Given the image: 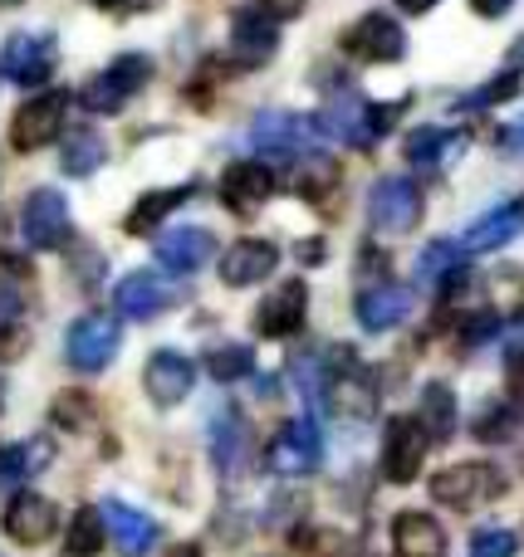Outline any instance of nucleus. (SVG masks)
<instances>
[{
    "instance_id": "4",
    "label": "nucleus",
    "mask_w": 524,
    "mask_h": 557,
    "mask_svg": "<svg viewBox=\"0 0 524 557\" xmlns=\"http://www.w3.org/2000/svg\"><path fill=\"white\" fill-rule=\"evenodd\" d=\"M118 343H123V327H118L113 313H84L69 323L64 333V357L74 372H103L108 362L118 357Z\"/></svg>"
},
{
    "instance_id": "20",
    "label": "nucleus",
    "mask_w": 524,
    "mask_h": 557,
    "mask_svg": "<svg viewBox=\"0 0 524 557\" xmlns=\"http://www.w3.org/2000/svg\"><path fill=\"white\" fill-rule=\"evenodd\" d=\"M103 523H108V539H113V548L123 557H147L157 548V539H162V529H157L153 519H147L143 509H133V504L113 499L103 504Z\"/></svg>"
},
{
    "instance_id": "29",
    "label": "nucleus",
    "mask_w": 524,
    "mask_h": 557,
    "mask_svg": "<svg viewBox=\"0 0 524 557\" xmlns=\"http://www.w3.org/2000/svg\"><path fill=\"white\" fill-rule=\"evenodd\" d=\"M103 162H108V143L94 133V127H74V133L64 137V152H59V166H64L69 176H94Z\"/></svg>"
},
{
    "instance_id": "18",
    "label": "nucleus",
    "mask_w": 524,
    "mask_h": 557,
    "mask_svg": "<svg viewBox=\"0 0 524 557\" xmlns=\"http://www.w3.org/2000/svg\"><path fill=\"white\" fill-rule=\"evenodd\" d=\"M275 196V172L265 162H235L221 176V201L235 215H255Z\"/></svg>"
},
{
    "instance_id": "16",
    "label": "nucleus",
    "mask_w": 524,
    "mask_h": 557,
    "mask_svg": "<svg viewBox=\"0 0 524 557\" xmlns=\"http://www.w3.org/2000/svg\"><path fill=\"white\" fill-rule=\"evenodd\" d=\"M304 313H309V288H304V278H290V284H280L260 308H255V333L260 337H294L304 327Z\"/></svg>"
},
{
    "instance_id": "38",
    "label": "nucleus",
    "mask_w": 524,
    "mask_h": 557,
    "mask_svg": "<svg viewBox=\"0 0 524 557\" xmlns=\"http://www.w3.org/2000/svg\"><path fill=\"white\" fill-rule=\"evenodd\" d=\"M25 308V294H20V284L10 278L5 270H0V323H10V318Z\"/></svg>"
},
{
    "instance_id": "17",
    "label": "nucleus",
    "mask_w": 524,
    "mask_h": 557,
    "mask_svg": "<svg viewBox=\"0 0 524 557\" xmlns=\"http://www.w3.org/2000/svg\"><path fill=\"white\" fill-rule=\"evenodd\" d=\"M192 382H196L192 357L172 352V347L153 352V357H147V367H143V386H147V396H153V406H176V401H186Z\"/></svg>"
},
{
    "instance_id": "39",
    "label": "nucleus",
    "mask_w": 524,
    "mask_h": 557,
    "mask_svg": "<svg viewBox=\"0 0 524 557\" xmlns=\"http://www.w3.org/2000/svg\"><path fill=\"white\" fill-rule=\"evenodd\" d=\"M500 147H505L510 157H524V117H515L510 127H500Z\"/></svg>"
},
{
    "instance_id": "11",
    "label": "nucleus",
    "mask_w": 524,
    "mask_h": 557,
    "mask_svg": "<svg viewBox=\"0 0 524 557\" xmlns=\"http://www.w3.org/2000/svg\"><path fill=\"white\" fill-rule=\"evenodd\" d=\"M0 529H5V539H15L20 548H39V543L54 539L59 509H54V499H45V494L20 490V494H10L5 513H0Z\"/></svg>"
},
{
    "instance_id": "7",
    "label": "nucleus",
    "mask_w": 524,
    "mask_h": 557,
    "mask_svg": "<svg viewBox=\"0 0 524 557\" xmlns=\"http://www.w3.org/2000/svg\"><path fill=\"white\" fill-rule=\"evenodd\" d=\"M505 490L496 465L486 460H466V465H451L431 480V499H441L447 509H476V504H490L496 494Z\"/></svg>"
},
{
    "instance_id": "5",
    "label": "nucleus",
    "mask_w": 524,
    "mask_h": 557,
    "mask_svg": "<svg viewBox=\"0 0 524 557\" xmlns=\"http://www.w3.org/2000/svg\"><path fill=\"white\" fill-rule=\"evenodd\" d=\"M343 54L363 59V64H398L407 54V29L392 15H382V10H368V15H358L343 29Z\"/></svg>"
},
{
    "instance_id": "6",
    "label": "nucleus",
    "mask_w": 524,
    "mask_h": 557,
    "mask_svg": "<svg viewBox=\"0 0 524 557\" xmlns=\"http://www.w3.org/2000/svg\"><path fill=\"white\" fill-rule=\"evenodd\" d=\"M368 221L382 235H407L422 221V191L412 176H382L368 191Z\"/></svg>"
},
{
    "instance_id": "23",
    "label": "nucleus",
    "mask_w": 524,
    "mask_h": 557,
    "mask_svg": "<svg viewBox=\"0 0 524 557\" xmlns=\"http://www.w3.org/2000/svg\"><path fill=\"white\" fill-rule=\"evenodd\" d=\"M275 264H280V250H275L270 240H235L231 250L221 255V278L231 288H251V284H260V278H270Z\"/></svg>"
},
{
    "instance_id": "28",
    "label": "nucleus",
    "mask_w": 524,
    "mask_h": 557,
    "mask_svg": "<svg viewBox=\"0 0 524 557\" xmlns=\"http://www.w3.org/2000/svg\"><path fill=\"white\" fill-rule=\"evenodd\" d=\"M466 240H431L427 250L417 255V284H451V278L461 274V264H466Z\"/></svg>"
},
{
    "instance_id": "24",
    "label": "nucleus",
    "mask_w": 524,
    "mask_h": 557,
    "mask_svg": "<svg viewBox=\"0 0 524 557\" xmlns=\"http://www.w3.org/2000/svg\"><path fill=\"white\" fill-rule=\"evenodd\" d=\"M392 548L398 557H447V533L431 513H398L392 519Z\"/></svg>"
},
{
    "instance_id": "34",
    "label": "nucleus",
    "mask_w": 524,
    "mask_h": 557,
    "mask_svg": "<svg viewBox=\"0 0 524 557\" xmlns=\"http://www.w3.org/2000/svg\"><path fill=\"white\" fill-rule=\"evenodd\" d=\"M251 367H255V352L245 343H226V347H216V352H206V372H211L216 382H241Z\"/></svg>"
},
{
    "instance_id": "22",
    "label": "nucleus",
    "mask_w": 524,
    "mask_h": 557,
    "mask_svg": "<svg viewBox=\"0 0 524 557\" xmlns=\"http://www.w3.org/2000/svg\"><path fill=\"white\" fill-rule=\"evenodd\" d=\"M466 152V137L451 133V127H417L402 143V157H407L417 172H447L456 157Z\"/></svg>"
},
{
    "instance_id": "12",
    "label": "nucleus",
    "mask_w": 524,
    "mask_h": 557,
    "mask_svg": "<svg viewBox=\"0 0 524 557\" xmlns=\"http://www.w3.org/2000/svg\"><path fill=\"white\" fill-rule=\"evenodd\" d=\"M64 94H35L29 103L15 108V117H10V147L15 152H39V147H49V137L64 127Z\"/></svg>"
},
{
    "instance_id": "31",
    "label": "nucleus",
    "mask_w": 524,
    "mask_h": 557,
    "mask_svg": "<svg viewBox=\"0 0 524 557\" xmlns=\"http://www.w3.org/2000/svg\"><path fill=\"white\" fill-rule=\"evenodd\" d=\"M108 543V523H103V513L98 509H78L74 513V523H69V543H64V553L69 557H94L98 548Z\"/></svg>"
},
{
    "instance_id": "9",
    "label": "nucleus",
    "mask_w": 524,
    "mask_h": 557,
    "mask_svg": "<svg viewBox=\"0 0 524 557\" xmlns=\"http://www.w3.org/2000/svg\"><path fill=\"white\" fill-rule=\"evenodd\" d=\"M20 235H25L29 250H59V245H69V235H74V225H69V201L54 186L29 191L25 211H20Z\"/></svg>"
},
{
    "instance_id": "21",
    "label": "nucleus",
    "mask_w": 524,
    "mask_h": 557,
    "mask_svg": "<svg viewBox=\"0 0 524 557\" xmlns=\"http://www.w3.org/2000/svg\"><path fill=\"white\" fill-rule=\"evenodd\" d=\"M353 313H358V323L368 327V333H392V327H402V323H407V313H412V288L373 284V288H363V294H358Z\"/></svg>"
},
{
    "instance_id": "33",
    "label": "nucleus",
    "mask_w": 524,
    "mask_h": 557,
    "mask_svg": "<svg viewBox=\"0 0 524 557\" xmlns=\"http://www.w3.org/2000/svg\"><path fill=\"white\" fill-rule=\"evenodd\" d=\"M49 416H54L59 431H88L94 416H98V406H94V396L88 392H59L54 406H49Z\"/></svg>"
},
{
    "instance_id": "35",
    "label": "nucleus",
    "mask_w": 524,
    "mask_h": 557,
    "mask_svg": "<svg viewBox=\"0 0 524 557\" xmlns=\"http://www.w3.org/2000/svg\"><path fill=\"white\" fill-rule=\"evenodd\" d=\"M520 431V406L515 401H500V406H486L480 411V421H476V435L480 441H510V435Z\"/></svg>"
},
{
    "instance_id": "46",
    "label": "nucleus",
    "mask_w": 524,
    "mask_h": 557,
    "mask_svg": "<svg viewBox=\"0 0 524 557\" xmlns=\"http://www.w3.org/2000/svg\"><path fill=\"white\" fill-rule=\"evenodd\" d=\"M0 5H20V0H0Z\"/></svg>"
},
{
    "instance_id": "37",
    "label": "nucleus",
    "mask_w": 524,
    "mask_h": 557,
    "mask_svg": "<svg viewBox=\"0 0 524 557\" xmlns=\"http://www.w3.org/2000/svg\"><path fill=\"white\" fill-rule=\"evenodd\" d=\"M520 553V539L510 529H480L471 539V557H515Z\"/></svg>"
},
{
    "instance_id": "8",
    "label": "nucleus",
    "mask_w": 524,
    "mask_h": 557,
    "mask_svg": "<svg viewBox=\"0 0 524 557\" xmlns=\"http://www.w3.org/2000/svg\"><path fill=\"white\" fill-rule=\"evenodd\" d=\"M427 450L431 431L422 425V416H398V421H388V435H382V474L392 484H412L422 474Z\"/></svg>"
},
{
    "instance_id": "40",
    "label": "nucleus",
    "mask_w": 524,
    "mask_h": 557,
    "mask_svg": "<svg viewBox=\"0 0 524 557\" xmlns=\"http://www.w3.org/2000/svg\"><path fill=\"white\" fill-rule=\"evenodd\" d=\"M255 5H265L275 20H294L304 10V0H255Z\"/></svg>"
},
{
    "instance_id": "15",
    "label": "nucleus",
    "mask_w": 524,
    "mask_h": 557,
    "mask_svg": "<svg viewBox=\"0 0 524 557\" xmlns=\"http://www.w3.org/2000/svg\"><path fill=\"white\" fill-rule=\"evenodd\" d=\"M275 45H280V20H275L270 10H265V5L235 10V20H231V54L241 59V64H265V59L275 54Z\"/></svg>"
},
{
    "instance_id": "1",
    "label": "nucleus",
    "mask_w": 524,
    "mask_h": 557,
    "mask_svg": "<svg viewBox=\"0 0 524 557\" xmlns=\"http://www.w3.org/2000/svg\"><path fill=\"white\" fill-rule=\"evenodd\" d=\"M398 113H402V103H392V108H373L363 94H349V88H343V94H333L329 103H324V113L314 117V123H319V133H324V137H333V143L373 147L392 123H398Z\"/></svg>"
},
{
    "instance_id": "19",
    "label": "nucleus",
    "mask_w": 524,
    "mask_h": 557,
    "mask_svg": "<svg viewBox=\"0 0 524 557\" xmlns=\"http://www.w3.org/2000/svg\"><path fill=\"white\" fill-rule=\"evenodd\" d=\"M216 255V235L206 225H172L157 235V260L172 274H196Z\"/></svg>"
},
{
    "instance_id": "25",
    "label": "nucleus",
    "mask_w": 524,
    "mask_h": 557,
    "mask_svg": "<svg viewBox=\"0 0 524 557\" xmlns=\"http://www.w3.org/2000/svg\"><path fill=\"white\" fill-rule=\"evenodd\" d=\"M515 235H524V201H505L496 211H486L476 225L466 231V250L471 255H490L500 245H510Z\"/></svg>"
},
{
    "instance_id": "44",
    "label": "nucleus",
    "mask_w": 524,
    "mask_h": 557,
    "mask_svg": "<svg viewBox=\"0 0 524 557\" xmlns=\"http://www.w3.org/2000/svg\"><path fill=\"white\" fill-rule=\"evenodd\" d=\"M398 5H402V10H407V15H427V10H431V5H437V0H398Z\"/></svg>"
},
{
    "instance_id": "42",
    "label": "nucleus",
    "mask_w": 524,
    "mask_h": 557,
    "mask_svg": "<svg viewBox=\"0 0 524 557\" xmlns=\"http://www.w3.org/2000/svg\"><path fill=\"white\" fill-rule=\"evenodd\" d=\"M300 260H309V264L324 260V240H304V245H300Z\"/></svg>"
},
{
    "instance_id": "45",
    "label": "nucleus",
    "mask_w": 524,
    "mask_h": 557,
    "mask_svg": "<svg viewBox=\"0 0 524 557\" xmlns=\"http://www.w3.org/2000/svg\"><path fill=\"white\" fill-rule=\"evenodd\" d=\"M94 5H103V10H123L127 0H94Z\"/></svg>"
},
{
    "instance_id": "26",
    "label": "nucleus",
    "mask_w": 524,
    "mask_h": 557,
    "mask_svg": "<svg viewBox=\"0 0 524 557\" xmlns=\"http://www.w3.org/2000/svg\"><path fill=\"white\" fill-rule=\"evenodd\" d=\"M211 455H216V465H221V474H235L245 465V455H251L245 425L231 406H216V416H211Z\"/></svg>"
},
{
    "instance_id": "27",
    "label": "nucleus",
    "mask_w": 524,
    "mask_h": 557,
    "mask_svg": "<svg viewBox=\"0 0 524 557\" xmlns=\"http://www.w3.org/2000/svg\"><path fill=\"white\" fill-rule=\"evenodd\" d=\"M186 201H192V186H172V191H147L143 201L127 211L123 231H127V235H153L157 225H162L167 215H172L176 206H186Z\"/></svg>"
},
{
    "instance_id": "43",
    "label": "nucleus",
    "mask_w": 524,
    "mask_h": 557,
    "mask_svg": "<svg viewBox=\"0 0 524 557\" xmlns=\"http://www.w3.org/2000/svg\"><path fill=\"white\" fill-rule=\"evenodd\" d=\"M510 69H515V74H524V35L515 39V45H510Z\"/></svg>"
},
{
    "instance_id": "2",
    "label": "nucleus",
    "mask_w": 524,
    "mask_h": 557,
    "mask_svg": "<svg viewBox=\"0 0 524 557\" xmlns=\"http://www.w3.org/2000/svg\"><path fill=\"white\" fill-rule=\"evenodd\" d=\"M319 123L300 113H284V108H265L251 123V147L265 157V162H304L319 147Z\"/></svg>"
},
{
    "instance_id": "3",
    "label": "nucleus",
    "mask_w": 524,
    "mask_h": 557,
    "mask_svg": "<svg viewBox=\"0 0 524 557\" xmlns=\"http://www.w3.org/2000/svg\"><path fill=\"white\" fill-rule=\"evenodd\" d=\"M147 78H153V59L147 54H118L108 69H98L94 78H88L84 88H78V103L88 108V113H118V108H127V98L143 94Z\"/></svg>"
},
{
    "instance_id": "30",
    "label": "nucleus",
    "mask_w": 524,
    "mask_h": 557,
    "mask_svg": "<svg viewBox=\"0 0 524 557\" xmlns=\"http://www.w3.org/2000/svg\"><path fill=\"white\" fill-rule=\"evenodd\" d=\"M422 425L431 431V441H451L456 435V396L447 382L422 386Z\"/></svg>"
},
{
    "instance_id": "32",
    "label": "nucleus",
    "mask_w": 524,
    "mask_h": 557,
    "mask_svg": "<svg viewBox=\"0 0 524 557\" xmlns=\"http://www.w3.org/2000/svg\"><path fill=\"white\" fill-rule=\"evenodd\" d=\"M49 441H25V445H10L5 455H0V480H29V474L45 470L49 460Z\"/></svg>"
},
{
    "instance_id": "14",
    "label": "nucleus",
    "mask_w": 524,
    "mask_h": 557,
    "mask_svg": "<svg viewBox=\"0 0 524 557\" xmlns=\"http://www.w3.org/2000/svg\"><path fill=\"white\" fill-rule=\"evenodd\" d=\"M113 304H118V313H123L127 323H147V318H157L162 308L176 304V288L167 284L162 274H153V270H133L127 278H118Z\"/></svg>"
},
{
    "instance_id": "41",
    "label": "nucleus",
    "mask_w": 524,
    "mask_h": 557,
    "mask_svg": "<svg viewBox=\"0 0 524 557\" xmlns=\"http://www.w3.org/2000/svg\"><path fill=\"white\" fill-rule=\"evenodd\" d=\"M510 5H515V0H471V10H476L480 20H500Z\"/></svg>"
},
{
    "instance_id": "13",
    "label": "nucleus",
    "mask_w": 524,
    "mask_h": 557,
    "mask_svg": "<svg viewBox=\"0 0 524 557\" xmlns=\"http://www.w3.org/2000/svg\"><path fill=\"white\" fill-rule=\"evenodd\" d=\"M49 69H54V39L49 35H10L0 45V74L20 88H39L49 84Z\"/></svg>"
},
{
    "instance_id": "10",
    "label": "nucleus",
    "mask_w": 524,
    "mask_h": 557,
    "mask_svg": "<svg viewBox=\"0 0 524 557\" xmlns=\"http://www.w3.org/2000/svg\"><path fill=\"white\" fill-rule=\"evenodd\" d=\"M270 470L275 474H290V480H300V474H314L324 460V435H319V421H309V416H300V421H290L280 435L270 441Z\"/></svg>"
},
{
    "instance_id": "36",
    "label": "nucleus",
    "mask_w": 524,
    "mask_h": 557,
    "mask_svg": "<svg viewBox=\"0 0 524 557\" xmlns=\"http://www.w3.org/2000/svg\"><path fill=\"white\" fill-rule=\"evenodd\" d=\"M520 78H524V74H515V69H505V74H496V78H490V84H480L476 94H466L456 108H461V113H471V108L505 103V98H515V94H520Z\"/></svg>"
}]
</instances>
